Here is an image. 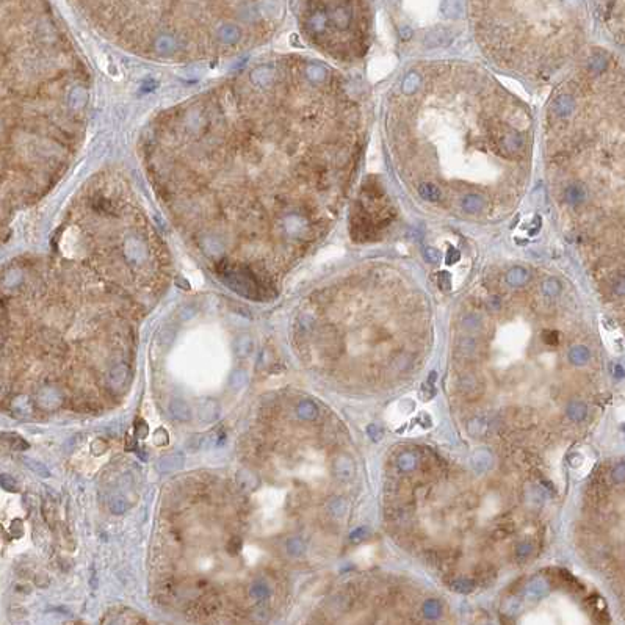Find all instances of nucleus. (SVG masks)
<instances>
[{"mask_svg":"<svg viewBox=\"0 0 625 625\" xmlns=\"http://www.w3.org/2000/svg\"><path fill=\"white\" fill-rule=\"evenodd\" d=\"M365 132L345 75L277 56L157 116L143 160L182 238L226 286L262 299L270 263L298 260L334 228Z\"/></svg>","mask_w":625,"mask_h":625,"instance_id":"1","label":"nucleus"},{"mask_svg":"<svg viewBox=\"0 0 625 625\" xmlns=\"http://www.w3.org/2000/svg\"><path fill=\"white\" fill-rule=\"evenodd\" d=\"M386 135L398 179L428 210L494 223L511 215L525 195L533 118L478 66H411L389 96Z\"/></svg>","mask_w":625,"mask_h":625,"instance_id":"2","label":"nucleus"},{"mask_svg":"<svg viewBox=\"0 0 625 625\" xmlns=\"http://www.w3.org/2000/svg\"><path fill=\"white\" fill-rule=\"evenodd\" d=\"M544 159L564 235L599 265L623 260V72L607 52L589 53L548 101Z\"/></svg>","mask_w":625,"mask_h":625,"instance_id":"3","label":"nucleus"},{"mask_svg":"<svg viewBox=\"0 0 625 625\" xmlns=\"http://www.w3.org/2000/svg\"><path fill=\"white\" fill-rule=\"evenodd\" d=\"M115 44L168 61L212 60L259 44L280 0H71Z\"/></svg>","mask_w":625,"mask_h":625,"instance_id":"4","label":"nucleus"},{"mask_svg":"<svg viewBox=\"0 0 625 625\" xmlns=\"http://www.w3.org/2000/svg\"><path fill=\"white\" fill-rule=\"evenodd\" d=\"M130 368L126 364H118L115 365L110 373H108V384L111 390H121L126 389L130 383Z\"/></svg>","mask_w":625,"mask_h":625,"instance_id":"5","label":"nucleus"},{"mask_svg":"<svg viewBox=\"0 0 625 625\" xmlns=\"http://www.w3.org/2000/svg\"><path fill=\"white\" fill-rule=\"evenodd\" d=\"M183 461H185V458H183L182 453H173V454L163 456L159 461L157 468H159V472H162V474H168V472H173V470L180 468L183 465Z\"/></svg>","mask_w":625,"mask_h":625,"instance_id":"6","label":"nucleus"},{"mask_svg":"<svg viewBox=\"0 0 625 625\" xmlns=\"http://www.w3.org/2000/svg\"><path fill=\"white\" fill-rule=\"evenodd\" d=\"M38 403L43 408L52 411L61 403V395L55 389H43L41 392H38Z\"/></svg>","mask_w":625,"mask_h":625,"instance_id":"7","label":"nucleus"},{"mask_svg":"<svg viewBox=\"0 0 625 625\" xmlns=\"http://www.w3.org/2000/svg\"><path fill=\"white\" fill-rule=\"evenodd\" d=\"M441 11L447 19H451V21H458L464 16V8H462L461 0H442Z\"/></svg>","mask_w":625,"mask_h":625,"instance_id":"8","label":"nucleus"},{"mask_svg":"<svg viewBox=\"0 0 625 625\" xmlns=\"http://www.w3.org/2000/svg\"><path fill=\"white\" fill-rule=\"evenodd\" d=\"M218 415H220V404H218L216 401H213V400H207V401H204L202 404H201V408H199V419L202 420V422H213V420H216L218 419Z\"/></svg>","mask_w":625,"mask_h":625,"instance_id":"9","label":"nucleus"},{"mask_svg":"<svg viewBox=\"0 0 625 625\" xmlns=\"http://www.w3.org/2000/svg\"><path fill=\"white\" fill-rule=\"evenodd\" d=\"M545 592H547L545 581L542 578H535V580H531L528 583L526 591H525V597H528L531 600H538V599H541L544 596Z\"/></svg>","mask_w":625,"mask_h":625,"instance_id":"10","label":"nucleus"},{"mask_svg":"<svg viewBox=\"0 0 625 625\" xmlns=\"http://www.w3.org/2000/svg\"><path fill=\"white\" fill-rule=\"evenodd\" d=\"M169 409H171L173 417L177 419V420H180V422H186V420L192 419L190 406L186 404L185 401H182V400H174V401H171Z\"/></svg>","mask_w":625,"mask_h":625,"instance_id":"11","label":"nucleus"},{"mask_svg":"<svg viewBox=\"0 0 625 625\" xmlns=\"http://www.w3.org/2000/svg\"><path fill=\"white\" fill-rule=\"evenodd\" d=\"M296 411H298V415H299L302 420H314V419H317V415H318L317 404L312 403V401H309V400L301 401V403L298 404Z\"/></svg>","mask_w":625,"mask_h":625,"instance_id":"12","label":"nucleus"},{"mask_svg":"<svg viewBox=\"0 0 625 625\" xmlns=\"http://www.w3.org/2000/svg\"><path fill=\"white\" fill-rule=\"evenodd\" d=\"M589 357H591V351L584 345H577L569 351V361L574 365H584L589 361Z\"/></svg>","mask_w":625,"mask_h":625,"instance_id":"13","label":"nucleus"},{"mask_svg":"<svg viewBox=\"0 0 625 625\" xmlns=\"http://www.w3.org/2000/svg\"><path fill=\"white\" fill-rule=\"evenodd\" d=\"M586 415H588V408H586L584 403H581V401H572V403L567 406V417H569L571 420H574V422H581V420L586 419Z\"/></svg>","mask_w":625,"mask_h":625,"instance_id":"14","label":"nucleus"},{"mask_svg":"<svg viewBox=\"0 0 625 625\" xmlns=\"http://www.w3.org/2000/svg\"><path fill=\"white\" fill-rule=\"evenodd\" d=\"M417 467V456L414 453H403L398 456V468L401 472H411Z\"/></svg>","mask_w":625,"mask_h":625,"instance_id":"15","label":"nucleus"},{"mask_svg":"<svg viewBox=\"0 0 625 625\" xmlns=\"http://www.w3.org/2000/svg\"><path fill=\"white\" fill-rule=\"evenodd\" d=\"M451 588H453V591H456L459 594H468V592H472L475 589V583L470 578L461 577V578H456V580L451 581Z\"/></svg>","mask_w":625,"mask_h":625,"instance_id":"16","label":"nucleus"},{"mask_svg":"<svg viewBox=\"0 0 625 625\" xmlns=\"http://www.w3.org/2000/svg\"><path fill=\"white\" fill-rule=\"evenodd\" d=\"M423 613H425V616H426L428 619H435V617H439V616H441V613H442V605H441V602H439V600H435V599H429V600H426V602H425V605H423Z\"/></svg>","mask_w":625,"mask_h":625,"instance_id":"17","label":"nucleus"},{"mask_svg":"<svg viewBox=\"0 0 625 625\" xmlns=\"http://www.w3.org/2000/svg\"><path fill=\"white\" fill-rule=\"evenodd\" d=\"M234 348H235V353H237L238 356H246V354L251 353V350H253V340L249 338L248 335H243V337H240V338L235 340Z\"/></svg>","mask_w":625,"mask_h":625,"instance_id":"18","label":"nucleus"},{"mask_svg":"<svg viewBox=\"0 0 625 625\" xmlns=\"http://www.w3.org/2000/svg\"><path fill=\"white\" fill-rule=\"evenodd\" d=\"M335 470H337V475H338V477H342V478H350V477H351V472H353V467H351L350 459L340 458V459L337 461V464H335Z\"/></svg>","mask_w":625,"mask_h":625,"instance_id":"19","label":"nucleus"},{"mask_svg":"<svg viewBox=\"0 0 625 625\" xmlns=\"http://www.w3.org/2000/svg\"><path fill=\"white\" fill-rule=\"evenodd\" d=\"M24 461L27 462V467L32 468V470H33L35 474H38L40 477H43V478H49V477H50V472L47 470L44 464H41V462H38V461H33V459H28V458H24Z\"/></svg>","mask_w":625,"mask_h":625,"instance_id":"20","label":"nucleus"},{"mask_svg":"<svg viewBox=\"0 0 625 625\" xmlns=\"http://www.w3.org/2000/svg\"><path fill=\"white\" fill-rule=\"evenodd\" d=\"M251 596L257 600H263L270 596V588L263 583V581H257L253 588H251Z\"/></svg>","mask_w":625,"mask_h":625,"instance_id":"21","label":"nucleus"},{"mask_svg":"<svg viewBox=\"0 0 625 625\" xmlns=\"http://www.w3.org/2000/svg\"><path fill=\"white\" fill-rule=\"evenodd\" d=\"M246 384V373L243 370H237L232 373L231 376V387L234 389H241Z\"/></svg>","mask_w":625,"mask_h":625,"instance_id":"22","label":"nucleus"},{"mask_svg":"<svg viewBox=\"0 0 625 625\" xmlns=\"http://www.w3.org/2000/svg\"><path fill=\"white\" fill-rule=\"evenodd\" d=\"M0 484H2L4 489H7V490H11V492L17 490V483L10 475H0Z\"/></svg>","mask_w":625,"mask_h":625,"instance_id":"23","label":"nucleus"},{"mask_svg":"<svg viewBox=\"0 0 625 625\" xmlns=\"http://www.w3.org/2000/svg\"><path fill=\"white\" fill-rule=\"evenodd\" d=\"M287 550L292 555H299V553L304 552V544L301 542V539H290L287 542Z\"/></svg>","mask_w":625,"mask_h":625,"instance_id":"24","label":"nucleus"},{"mask_svg":"<svg viewBox=\"0 0 625 625\" xmlns=\"http://www.w3.org/2000/svg\"><path fill=\"white\" fill-rule=\"evenodd\" d=\"M55 506L53 505H50V503H46L44 505V517H46V520H47V523L50 525V528H53V525H55Z\"/></svg>","mask_w":625,"mask_h":625,"instance_id":"25","label":"nucleus"},{"mask_svg":"<svg viewBox=\"0 0 625 625\" xmlns=\"http://www.w3.org/2000/svg\"><path fill=\"white\" fill-rule=\"evenodd\" d=\"M241 547H243L241 539L232 538V539H229V542H228V545H226V550L229 552V555H237V553L241 550Z\"/></svg>","mask_w":625,"mask_h":625,"instance_id":"26","label":"nucleus"},{"mask_svg":"<svg viewBox=\"0 0 625 625\" xmlns=\"http://www.w3.org/2000/svg\"><path fill=\"white\" fill-rule=\"evenodd\" d=\"M559 334L556 332V331H544V334H542V338H544V342L547 343V345H558V342H559Z\"/></svg>","mask_w":625,"mask_h":625,"instance_id":"27","label":"nucleus"},{"mask_svg":"<svg viewBox=\"0 0 625 625\" xmlns=\"http://www.w3.org/2000/svg\"><path fill=\"white\" fill-rule=\"evenodd\" d=\"M110 509L115 513V514H122L124 511L127 509V505H126V502H124V500H119V498H116L115 502H111V505H110Z\"/></svg>","mask_w":625,"mask_h":625,"instance_id":"28","label":"nucleus"},{"mask_svg":"<svg viewBox=\"0 0 625 625\" xmlns=\"http://www.w3.org/2000/svg\"><path fill=\"white\" fill-rule=\"evenodd\" d=\"M623 478H625V467H623V464L620 462V464H617V465L614 467V470H613V480H614L616 483H622Z\"/></svg>","mask_w":625,"mask_h":625,"instance_id":"29","label":"nucleus"},{"mask_svg":"<svg viewBox=\"0 0 625 625\" xmlns=\"http://www.w3.org/2000/svg\"><path fill=\"white\" fill-rule=\"evenodd\" d=\"M531 553V544H526V542H522L519 547H517V558L519 559H523V558H526L528 555Z\"/></svg>","mask_w":625,"mask_h":625,"instance_id":"30","label":"nucleus"},{"mask_svg":"<svg viewBox=\"0 0 625 625\" xmlns=\"http://www.w3.org/2000/svg\"><path fill=\"white\" fill-rule=\"evenodd\" d=\"M138 423L140 425L135 428V437H137V439H144V437L147 435V425L143 420H140Z\"/></svg>","mask_w":625,"mask_h":625,"instance_id":"31","label":"nucleus"},{"mask_svg":"<svg viewBox=\"0 0 625 625\" xmlns=\"http://www.w3.org/2000/svg\"><path fill=\"white\" fill-rule=\"evenodd\" d=\"M367 432H368V435L371 437L373 441H380V439H381V435H383L381 429H380L376 425H370V426L367 428Z\"/></svg>","mask_w":625,"mask_h":625,"instance_id":"32","label":"nucleus"},{"mask_svg":"<svg viewBox=\"0 0 625 625\" xmlns=\"http://www.w3.org/2000/svg\"><path fill=\"white\" fill-rule=\"evenodd\" d=\"M365 535H367V529H365L364 526H361V528H357V529L353 531V533L350 535V538H351L353 542H359V541H362V539L365 538Z\"/></svg>","mask_w":625,"mask_h":625,"instance_id":"33","label":"nucleus"},{"mask_svg":"<svg viewBox=\"0 0 625 625\" xmlns=\"http://www.w3.org/2000/svg\"><path fill=\"white\" fill-rule=\"evenodd\" d=\"M614 376L616 378H622L623 376V368H622V365H614Z\"/></svg>","mask_w":625,"mask_h":625,"instance_id":"34","label":"nucleus"}]
</instances>
